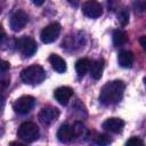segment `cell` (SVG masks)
<instances>
[{
    "mask_svg": "<svg viewBox=\"0 0 146 146\" xmlns=\"http://www.w3.org/2000/svg\"><path fill=\"white\" fill-rule=\"evenodd\" d=\"M124 89H125V84L123 81L121 80L110 81L106 84H104V87L102 88L99 94V102L105 106L114 105L122 99Z\"/></svg>",
    "mask_w": 146,
    "mask_h": 146,
    "instance_id": "cell-1",
    "label": "cell"
},
{
    "mask_svg": "<svg viewBox=\"0 0 146 146\" xmlns=\"http://www.w3.org/2000/svg\"><path fill=\"white\" fill-rule=\"evenodd\" d=\"M46 78V72L40 65H31L21 73V79L27 84H39Z\"/></svg>",
    "mask_w": 146,
    "mask_h": 146,
    "instance_id": "cell-2",
    "label": "cell"
},
{
    "mask_svg": "<svg viewBox=\"0 0 146 146\" xmlns=\"http://www.w3.org/2000/svg\"><path fill=\"white\" fill-rule=\"evenodd\" d=\"M17 136L24 143H32L39 138V128L33 122H23L18 128Z\"/></svg>",
    "mask_w": 146,
    "mask_h": 146,
    "instance_id": "cell-3",
    "label": "cell"
},
{
    "mask_svg": "<svg viewBox=\"0 0 146 146\" xmlns=\"http://www.w3.org/2000/svg\"><path fill=\"white\" fill-rule=\"evenodd\" d=\"M16 47L25 58L32 57L36 51V43L30 36H22L16 40Z\"/></svg>",
    "mask_w": 146,
    "mask_h": 146,
    "instance_id": "cell-4",
    "label": "cell"
},
{
    "mask_svg": "<svg viewBox=\"0 0 146 146\" xmlns=\"http://www.w3.org/2000/svg\"><path fill=\"white\" fill-rule=\"evenodd\" d=\"M35 104V99L32 96H22L18 99L15 100V103L13 104V108L16 113L18 114H27L34 106Z\"/></svg>",
    "mask_w": 146,
    "mask_h": 146,
    "instance_id": "cell-5",
    "label": "cell"
},
{
    "mask_svg": "<svg viewBox=\"0 0 146 146\" xmlns=\"http://www.w3.org/2000/svg\"><path fill=\"white\" fill-rule=\"evenodd\" d=\"M59 33H60V25L58 23H51L41 31L40 38L43 43H51L58 38Z\"/></svg>",
    "mask_w": 146,
    "mask_h": 146,
    "instance_id": "cell-6",
    "label": "cell"
},
{
    "mask_svg": "<svg viewBox=\"0 0 146 146\" xmlns=\"http://www.w3.org/2000/svg\"><path fill=\"white\" fill-rule=\"evenodd\" d=\"M82 11L89 18H98L103 14V8L96 0H87L82 6Z\"/></svg>",
    "mask_w": 146,
    "mask_h": 146,
    "instance_id": "cell-7",
    "label": "cell"
},
{
    "mask_svg": "<svg viewBox=\"0 0 146 146\" xmlns=\"http://www.w3.org/2000/svg\"><path fill=\"white\" fill-rule=\"evenodd\" d=\"M59 116V111L56 107H44L39 113V121L43 125H49Z\"/></svg>",
    "mask_w": 146,
    "mask_h": 146,
    "instance_id": "cell-8",
    "label": "cell"
},
{
    "mask_svg": "<svg viewBox=\"0 0 146 146\" xmlns=\"http://www.w3.org/2000/svg\"><path fill=\"white\" fill-rule=\"evenodd\" d=\"M27 21H29L27 14L23 10H17L10 17V27L13 31L18 32L26 25Z\"/></svg>",
    "mask_w": 146,
    "mask_h": 146,
    "instance_id": "cell-9",
    "label": "cell"
},
{
    "mask_svg": "<svg viewBox=\"0 0 146 146\" xmlns=\"http://www.w3.org/2000/svg\"><path fill=\"white\" fill-rule=\"evenodd\" d=\"M103 128L113 133H120L124 128V121L119 117H110L103 122Z\"/></svg>",
    "mask_w": 146,
    "mask_h": 146,
    "instance_id": "cell-10",
    "label": "cell"
},
{
    "mask_svg": "<svg viewBox=\"0 0 146 146\" xmlns=\"http://www.w3.org/2000/svg\"><path fill=\"white\" fill-rule=\"evenodd\" d=\"M57 138L62 143H70L71 140L75 139L73 125H70L67 123H64L60 125V128L57 131Z\"/></svg>",
    "mask_w": 146,
    "mask_h": 146,
    "instance_id": "cell-11",
    "label": "cell"
},
{
    "mask_svg": "<svg viewBox=\"0 0 146 146\" xmlns=\"http://www.w3.org/2000/svg\"><path fill=\"white\" fill-rule=\"evenodd\" d=\"M72 96H73V89L70 87H59L54 92V97L60 105H67Z\"/></svg>",
    "mask_w": 146,
    "mask_h": 146,
    "instance_id": "cell-12",
    "label": "cell"
},
{
    "mask_svg": "<svg viewBox=\"0 0 146 146\" xmlns=\"http://www.w3.org/2000/svg\"><path fill=\"white\" fill-rule=\"evenodd\" d=\"M117 62L120 66L124 68H130L133 64V54L128 50H122L117 56Z\"/></svg>",
    "mask_w": 146,
    "mask_h": 146,
    "instance_id": "cell-13",
    "label": "cell"
},
{
    "mask_svg": "<svg viewBox=\"0 0 146 146\" xmlns=\"http://www.w3.org/2000/svg\"><path fill=\"white\" fill-rule=\"evenodd\" d=\"M49 62L52 68L58 73H64L66 71V62L57 54H51L49 57Z\"/></svg>",
    "mask_w": 146,
    "mask_h": 146,
    "instance_id": "cell-14",
    "label": "cell"
},
{
    "mask_svg": "<svg viewBox=\"0 0 146 146\" xmlns=\"http://www.w3.org/2000/svg\"><path fill=\"white\" fill-rule=\"evenodd\" d=\"M83 44V36L79 33V35H75V34H73L72 36L71 35H68L67 38H66V40L65 41H63V44H62V47L64 48H67L68 46L72 48V49H74V48H78V47H81Z\"/></svg>",
    "mask_w": 146,
    "mask_h": 146,
    "instance_id": "cell-15",
    "label": "cell"
},
{
    "mask_svg": "<svg viewBox=\"0 0 146 146\" xmlns=\"http://www.w3.org/2000/svg\"><path fill=\"white\" fill-rule=\"evenodd\" d=\"M103 71H104V62L103 60H95L91 63L89 72H90V75L92 79L99 80L103 75Z\"/></svg>",
    "mask_w": 146,
    "mask_h": 146,
    "instance_id": "cell-16",
    "label": "cell"
},
{
    "mask_svg": "<svg viewBox=\"0 0 146 146\" xmlns=\"http://www.w3.org/2000/svg\"><path fill=\"white\" fill-rule=\"evenodd\" d=\"M90 65H91V62L87 58H81L79 59L76 63H75V70H76V73L81 78V76H84L86 73L90 70Z\"/></svg>",
    "mask_w": 146,
    "mask_h": 146,
    "instance_id": "cell-17",
    "label": "cell"
},
{
    "mask_svg": "<svg viewBox=\"0 0 146 146\" xmlns=\"http://www.w3.org/2000/svg\"><path fill=\"white\" fill-rule=\"evenodd\" d=\"M128 40V35L123 30H115L113 32V43L115 46H122L127 42Z\"/></svg>",
    "mask_w": 146,
    "mask_h": 146,
    "instance_id": "cell-18",
    "label": "cell"
},
{
    "mask_svg": "<svg viewBox=\"0 0 146 146\" xmlns=\"http://www.w3.org/2000/svg\"><path fill=\"white\" fill-rule=\"evenodd\" d=\"M73 130H74V135H75V138H79V137H86L88 131L87 129L82 125V123L80 122H75L73 124Z\"/></svg>",
    "mask_w": 146,
    "mask_h": 146,
    "instance_id": "cell-19",
    "label": "cell"
},
{
    "mask_svg": "<svg viewBox=\"0 0 146 146\" xmlns=\"http://www.w3.org/2000/svg\"><path fill=\"white\" fill-rule=\"evenodd\" d=\"M117 19H119V22L121 23V25L128 24V22H129V13H128V10L122 9V10L117 14Z\"/></svg>",
    "mask_w": 146,
    "mask_h": 146,
    "instance_id": "cell-20",
    "label": "cell"
},
{
    "mask_svg": "<svg viewBox=\"0 0 146 146\" xmlns=\"http://www.w3.org/2000/svg\"><path fill=\"white\" fill-rule=\"evenodd\" d=\"M95 141H96L97 144H99V145H107V144L111 143V139H110V137L106 136V135H99V136L96 137Z\"/></svg>",
    "mask_w": 146,
    "mask_h": 146,
    "instance_id": "cell-21",
    "label": "cell"
},
{
    "mask_svg": "<svg viewBox=\"0 0 146 146\" xmlns=\"http://www.w3.org/2000/svg\"><path fill=\"white\" fill-rule=\"evenodd\" d=\"M127 145H144V141L139 139L138 137H131L130 139L127 140Z\"/></svg>",
    "mask_w": 146,
    "mask_h": 146,
    "instance_id": "cell-22",
    "label": "cell"
},
{
    "mask_svg": "<svg viewBox=\"0 0 146 146\" xmlns=\"http://www.w3.org/2000/svg\"><path fill=\"white\" fill-rule=\"evenodd\" d=\"M8 68H9V63L6 62V60H2V64H1V72L5 73Z\"/></svg>",
    "mask_w": 146,
    "mask_h": 146,
    "instance_id": "cell-23",
    "label": "cell"
},
{
    "mask_svg": "<svg viewBox=\"0 0 146 146\" xmlns=\"http://www.w3.org/2000/svg\"><path fill=\"white\" fill-rule=\"evenodd\" d=\"M139 42H140V46L143 47V49L146 51V36H141L140 40H139Z\"/></svg>",
    "mask_w": 146,
    "mask_h": 146,
    "instance_id": "cell-24",
    "label": "cell"
},
{
    "mask_svg": "<svg viewBox=\"0 0 146 146\" xmlns=\"http://www.w3.org/2000/svg\"><path fill=\"white\" fill-rule=\"evenodd\" d=\"M71 6H73V7H78L79 6V3H80V0H66Z\"/></svg>",
    "mask_w": 146,
    "mask_h": 146,
    "instance_id": "cell-25",
    "label": "cell"
},
{
    "mask_svg": "<svg viewBox=\"0 0 146 146\" xmlns=\"http://www.w3.org/2000/svg\"><path fill=\"white\" fill-rule=\"evenodd\" d=\"M32 2H33L34 5H36V6H41V5L44 2V0H32Z\"/></svg>",
    "mask_w": 146,
    "mask_h": 146,
    "instance_id": "cell-26",
    "label": "cell"
},
{
    "mask_svg": "<svg viewBox=\"0 0 146 146\" xmlns=\"http://www.w3.org/2000/svg\"><path fill=\"white\" fill-rule=\"evenodd\" d=\"M144 83H145V87H146V78L144 79Z\"/></svg>",
    "mask_w": 146,
    "mask_h": 146,
    "instance_id": "cell-27",
    "label": "cell"
}]
</instances>
